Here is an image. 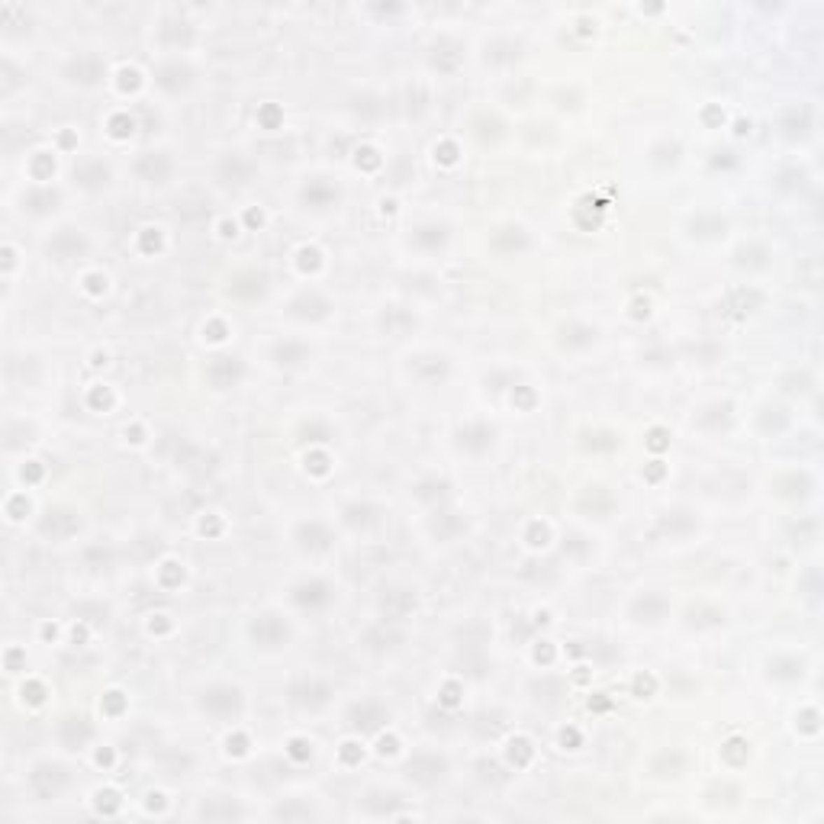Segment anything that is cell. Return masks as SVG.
Instances as JSON below:
<instances>
[{"label": "cell", "instance_id": "obj_1", "mask_svg": "<svg viewBox=\"0 0 824 824\" xmlns=\"http://www.w3.org/2000/svg\"><path fill=\"white\" fill-rule=\"evenodd\" d=\"M200 705L207 708L209 715H219V718H225V715H239L242 708V692L235 686H213L203 692Z\"/></svg>", "mask_w": 824, "mask_h": 824}, {"label": "cell", "instance_id": "obj_2", "mask_svg": "<svg viewBox=\"0 0 824 824\" xmlns=\"http://www.w3.org/2000/svg\"><path fill=\"white\" fill-rule=\"evenodd\" d=\"M64 783H68V776H64V769L55 767V763H42V767H36V773H32V789H36L42 799H55Z\"/></svg>", "mask_w": 824, "mask_h": 824}, {"label": "cell", "instance_id": "obj_3", "mask_svg": "<svg viewBox=\"0 0 824 824\" xmlns=\"http://www.w3.org/2000/svg\"><path fill=\"white\" fill-rule=\"evenodd\" d=\"M251 634H255L258 644H265V648H277L280 641H287V624L280 622L277 615H261L255 624H251Z\"/></svg>", "mask_w": 824, "mask_h": 824}, {"label": "cell", "instance_id": "obj_4", "mask_svg": "<svg viewBox=\"0 0 824 824\" xmlns=\"http://www.w3.org/2000/svg\"><path fill=\"white\" fill-rule=\"evenodd\" d=\"M409 773H412V779H419V783H435V779H441V773H445V760H438L435 753H419V757L409 760Z\"/></svg>", "mask_w": 824, "mask_h": 824}, {"label": "cell", "instance_id": "obj_5", "mask_svg": "<svg viewBox=\"0 0 824 824\" xmlns=\"http://www.w3.org/2000/svg\"><path fill=\"white\" fill-rule=\"evenodd\" d=\"M351 718H354V721H351L354 728H361V731H377L386 718H390V715H386L377 702H364V705H354V708H351Z\"/></svg>", "mask_w": 824, "mask_h": 824}, {"label": "cell", "instance_id": "obj_6", "mask_svg": "<svg viewBox=\"0 0 824 824\" xmlns=\"http://www.w3.org/2000/svg\"><path fill=\"white\" fill-rule=\"evenodd\" d=\"M136 171H139V174H145V171H152V174H148V181H155V184H161V181H165V177L171 174V161H168V155H161V152H148V155H145V158L136 165Z\"/></svg>", "mask_w": 824, "mask_h": 824}, {"label": "cell", "instance_id": "obj_7", "mask_svg": "<svg viewBox=\"0 0 824 824\" xmlns=\"http://www.w3.org/2000/svg\"><path fill=\"white\" fill-rule=\"evenodd\" d=\"M242 377V364L235 358H219L213 368H209V380L216 386H232Z\"/></svg>", "mask_w": 824, "mask_h": 824}, {"label": "cell", "instance_id": "obj_8", "mask_svg": "<svg viewBox=\"0 0 824 824\" xmlns=\"http://www.w3.org/2000/svg\"><path fill=\"white\" fill-rule=\"evenodd\" d=\"M90 734H94V731H90V725L84 718H71V721H64L62 725V741L71 747V750L74 747H81L84 741H90Z\"/></svg>", "mask_w": 824, "mask_h": 824}, {"label": "cell", "instance_id": "obj_9", "mask_svg": "<svg viewBox=\"0 0 824 824\" xmlns=\"http://www.w3.org/2000/svg\"><path fill=\"white\" fill-rule=\"evenodd\" d=\"M300 606H319V602L328 599V586L326 583H303L296 586V596H293Z\"/></svg>", "mask_w": 824, "mask_h": 824}, {"label": "cell", "instance_id": "obj_10", "mask_svg": "<svg viewBox=\"0 0 824 824\" xmlns=\"http://www.w3.org/2000/svg\"><path fill=\"white\" fill-rule=\"evenodd\" d=\"M74 174L81 177V184H88V187H100V184H106V177H110V171L104 168V165H84V168H78Z\"/></svg>", "mask_w": 824, "mask_h": 824}, {"label": "cell", "instance_id": "obj_11", "mask_svg": "<svg viewBox=\"0 0 824 824\" xmlns=\"http://www.w3.org/2000/svg\"><path fill=\"white\" fill-rule=\"evenodd\" d=\"M303 354H306L303 344H290V342L287 344H277V361H280V364H296V361L303 358Z\"/></svg>", "mask_w": 824, "mask_h": 824}, {"label": "cell", "instance_id": "obj_12", "mask_svg": "<svg viewBox=\"0 0 824 824\" xmlns=\"http://www.w3.org/2000/svg\"><path fill=\"white\" fill-rule=\"evenodd\" d=\"M303 197H306V203H312V207H326V200L328 197H335V190H332V187H316L312 184V190L306 187Z\"/></svg>", "mask_w": 824, "mask_h": 824}, {"label": "cell", "instance_id": "obj_13", "mask_svg": "<svg viewBox=\"0 0 824 824\" xmlns=\"http://www.w3.org/2000/svg\"><path fill=\"white\" fill-rule=\"evenodd\" d=\"M97 809L106 811V815H113V811L120 809V799H116V792H97Z\"/></svg>", "mask_w": 824, "mask_h": 824}, {"label": "cell", "instance_id": "obj_14", "mask_svg": "<svg viewBox=\"0 0 824 824\" xmlns=\"http://www.w3.org/2000/svg\"><path fill=\"white\" fill-rule=\"evenodd\" d=\"M515 753H519V767H525V763H529V757H531L529 744H525V741H512V750H509V757H515Z\"/></svg>", "mask_w": 824, "mask_h": 824}, {"label": "cell", "instance_id": "obj_15", "mask_svg": "<svg viewBox=\"0 0 824 824\" xmlns=\"http://www.w3.org/2000/svg\"><path fill=\"white\" fill-rule=\"evenodd\" d=\"M126 132H132V120L116 116V120H113V136H126Z\"/></svg>", "mask_w": 824, "mask_h": 824}, {"label": "cell", "instance_id": "obj_16", "mask_svg": "<svg viewBox=\"0 0 824 824\" xmlns=\"http://www.w3.org/2000/svg\"><path fill=\"white\" fill-rule=\"evenodd\" d=\"M312 809H277V818H309Z\"/></svg>", "mask_w": 824, "mask_h": 824}, {"label": "cell", "instance_id": "obj_17", "mask_svg": "<svg viewBox=\"0 0 824 824\" xmlns=\"http://www.w3.org/2000/svg\"><path fill=\"white\" fill-rule=\"evenodd\" d=\"M306 747H309L306 741H293V744H290V753H293L296 760H306V757H309V750H306Z\"/></svg>", "mask_w": 824, "mask_h": 824}, {"label": "cell", "instance_id": "obj_18", "mask_svg": "<svg viewBox=\"0 0 824 824\" xmlns=\"http://www.w3.org/2000/svg\"><path fill=\"white\" fill-rule=\"evenodd\" d=\"M306 692H316V683H309V686H306ZM319 692H322V696H303V702H312V705L326 702V692H328V689H319Z\"/></svg>", "mask_w": 824, "mask_h": 824}]
</instances>
